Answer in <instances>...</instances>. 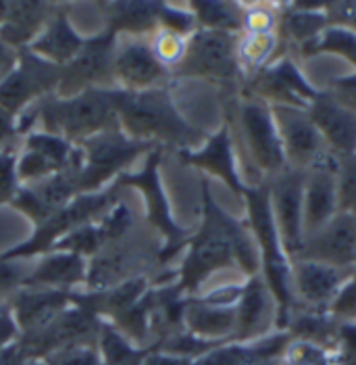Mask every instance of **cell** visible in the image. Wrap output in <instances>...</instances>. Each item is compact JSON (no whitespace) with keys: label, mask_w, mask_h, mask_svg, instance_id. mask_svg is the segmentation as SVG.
<instances>
[{"label":"cell","mask_w":356,"mask_h":365,"mask_svg":"<svg viewBox=\"0 0 356 365\" xmlns=\"http://www.w3.org/2000/svg\"><path fill=\"white\" fill-rule=\"evenodd\" d=\"M227 269L246 278L261 274L258 249L250 227L223 211L202 182V225L188 240L177 288L182 294H194L211 276Z\"/></svg>","instance_id":"cell-1"},{"label":"cell","mask_w":356,"mask_h":365,"mask_svg":"<svg viewBox=\"0 0 356 365\" xmlns=\"http://www.w3.org/2000/svg\"><path fill=\"white\" fill-rule=\"evenodd\" d=\"M109 96L119 130L127 138L155 148L173 146L179 153L204 144V136L175 109L167 86L144 92L109 90Z\"/></svg>","instance_id":"cell-2"},{"label":"cell","mask_w":356,"mask_h":365,"mask_svg":"<svg viewBox=\"0 0 356 365\" xmlns=\"http://www.w3.org/2000/svg\"><path fill=\"white\" fill-rule=\"evenodd\" d=\"M244 200L248 209V227L261 257V276L267 282L277 303V330H286L292 311L296 309L292 290V259L286 253L275 225L267 180L261 184H248Z\"/></svg>","instance_id":"cell-3"},{"label":"cell","mask_w":356,"mask_h":365,"mask_svg":"<svg viewBox=\"0 0 356 365\" xmlns=\"http://www.w3.org/2000/svg\"><path fill=\"white\" fill-rule=\"evenodd\" d=\"M29 115L19 132H28L33 121L42 123V132L55 134L71 144L119 128L109 90H85L75 96L48 94L29 107Z\"/></svg>","instance_id":"cell-4"},{"label":"cell","mask_w":356,"mask_h":365,"mask_svg":"<svg viewBox=\"0 0 356 365\" xmlns=\"http://www.w3.org/2000/svg\"><path fill=\"white\" fill-rule=\"evenodd\" d=\"M240 34L196 29L186 40V51L179 63L171 69L177 78H200L209 82H234L242 67L238 58Z\"/></svg>","instance_id":"cell-5"},{"label":"cell","mask_w":356,"mask_h":365,"mask_svg":"<svg viewBox=\"0 0 356 365\" xmlns=\"http://www.w3.org/2000/svg\"><path fill=\"white\" fill-rule=\"evenodd\" d=\"M236 115L242 132V144L252 168L258 173V180H271L283 169H288L281 138L269 105L250 96L238 105Z\"/></svg>","instance_id":"cell-6"},{"label":"cell","mask_w":356,"mask_h":365,"mask_svg":"<svg viewBox=\"0 0 356 365\" xmlns=\"http://www.w3.org/2000/svg\"><path fill=\"white\" fill-rule=\"evenodd\" d=\"M146 148L155 146L127 138L119 128L80 144V195L98 190L100 184L134 163L137 155Z\"/></svg>","instance_id":"cell-7"},{"label":"cell","mask_w":356,"mask_h":365,"mask_svg":"<svg viewBox=\"0 0 356 365\" xmlns=\"http://www.w3.org/2000/svg\"><path fill=\"white\" fill-rule=\"evenodd\" d=\"M112 53L115 34L103 31L88 38L82 51L61 67L56 96H75L85 90H115Z\"/></svg>","instance_id":"cell-8"},{"label":"cell","mask_w":356,"mask_h":365,"mask_svg":"<svg viewBox=\"0 0 356 365\" xmlns=\"http://www.w3.org/2000/svg\"><path fill=\"white\" fill-rule=\"evenodd\" d=\"M171 78L169 67L155 55L150 40L134 36H115L112 53V82L115 90L144 92L163 88Z\"/></svg>","instance_id":"cell-9"},{"label":"cell","mask_w":356,"mask_h":365,"mask_svg":"<svg viewBox=\"0 0 356 365\" xmlns=\"http://www.w3.org/2000/svg\"><path fill=\"white\" fill-rule=\"evenodd\" d=\"M61 80V67L42 61L29 51L19 53L17 67L0 84V109L15 119L40 98L55 94Z\"/></svg>","instance_id":"cell-10"},{"label":"cell","mask_w":356,"mask_h":365,"mask_svg":"<svg viewBox=\"0 0 356 365\" xmlns=\"http://www.w3.org/2000/svg\"><path fill=\"white\" fill-rule=\"evenodd\" d=\"M269 109L273 113L288 168L308 171L331 153L306 109L288 105H269Z\"/></svg>","instance_id":"cell-11"},{"label":"cell","mask_w":356,"mask_h":365,"mask_svg":"<svg viewBox=\"0 0 356 365\" xmlns=\"http://www.w3.org/2000/svg\"><path fill=\"white\" fill-rule=\"evenodd\" d=\"M109 195H80L75 197L69 205H65L63 209L55 211L48 220H44L38 225L36 234L31 236L26 245H21L15 251H9L2 255L4 259H26L31 255L48 251V247L53 249L58 240H63L65 236H69L71 232L80 230L82 225L94 222V217H98L100 213H105V209L109 207Z\"/></svg>","instance_id":"cell-12"},{"label":"cell","mask_w":356,"mask_h":365,"mask_svg":"<svg viewBox=\"0 0 356 365\" xmlns=\"http://www.w3.org/2000/svg\"><path fill=\"white\" fill-rule=\"evenodd\" d=\"M267 184L277 232L286 253L294 261L304 247V171L283 169Z\"/></svg>","instance_id":"cell-13"},{"label":"cell","mask_w":356,"mask_h":365,"mask_svg":"<svg viewBox=\"0 0 356 365\" xmlns=\"http://www.w3.org/2000/svg\"><path fill=\"white\" fill-rule=\"evenodd\" d=\"M248 88L254 98L267 105H288L306 109L321 90L302 76L292 56H277L267 67L250 76Z\"/></svg>","instance_id":"cell-14"},{"label":"cell","mask_w":356,"mask_h":365,"mask_svg":"<svg viewBox=\"0 0 356 365\" xmlns=\"http://www.w3.org/2000/svg\"><path fill=\"white\" fill-rule=\"evenodd\" d=\"M355 269L333 267L328 263L296 259L292 261V290L296 307L313 311H329Z\"/></svg>","instance_id":"cell-15"},{"label":"cell","mask_w":356,"mask_h":365,"mask_svg":"<svg viewBox=\"0 0 356 365\" xmlns=\"http://www.w3.org/2000/svg\"><path fill=\"white\" fill-rule=\"evenodd\" d=\"M159 159H161V150L155 148L148 155L142 171H137L134 175H123L119 182L136 186V188L142 190V195L146 197L148 220H150V224L155 225V230H159L164 236V249L161 259H167L169 255L177 251V247L186 245L190 240V236H188L186 230H182L171 217L169 202L164 198L163 186H161V180H159Z\"/></svg>","instance_id":"cell-16"},{"label":"cell","mask_w":356,"mask_h":365,"mask_svg":"<svg viewBox=\"0 0 356 365\" xmlns=\"http://www.w3.org/2000/svg\"><path fill=\"white\" fill-rule=\"evenodd\" d=\"M80 157V148L48 132H29L21 157L17 159V178L21 184H36L65 171Z\"/></svg>","instance_id":"cell-17"},{"label":"cell","mask_w":356,"mask_h":365,"mask_svg":"<svg viewBox=\"0 0 356 365\" xmlns=\"http://www.w3.org/2000/svg\"><path fill=\"white\" fill-rule=\"evenodd\" d=\"M337 165L340 159L329 153L317 165L304 171V240L340 213Z\"/></svg>","instance_id":"cell-18"},{"label":"cell","mask_w":356,"mask_h":365,"mask_svg":"<svg viewBox=\"0 0 356 365\" xmlns=\"http://www.w3.org/2000/svg\"><path fill=\"white\" fill-rule=\"evenodd\" d=\"M298 259L319 261L333 267L356 269V222L352 215L337 213L319 232L304 240ZM296 261V259H294Z\"/></svg>","instance_id":"cell-19"},{"label":"cell","mask_w":356,"mask_h":365,"mask_svg":"<svg viewBox=\"0 0 356 365\" xmlns=\"http://www.w3.org/2000/svg\"><path fill=\"white\" fill-rule=\"evenodd\" d=\"M236 313H238V326H236L238 342L256 340L277 332V303L261 274H254L244 280Z\"/></svg>","instance_id":"cell-20"},{"label":"cell","mask_w":356,"mask_h":365,"mask_svg":"<svg viewBox=\"0 0 356 365\" xmlns=\"http://www.w3.org/2000/svg\"><path fill=\"white\" fill-rule=\"evenodd\" d=\"M313 123L321 132L328 148L337 159L356 157V113L346 109L337 101H333L328 92H319V96L306 107Z\"/></svg>","instance_id":"cell-21"},{"label":"cell","mask_w":356,"mask_h":365,"mask_svg":"<svg viewBox=\"0 0 356 365\" xmlns=\"http://www.w3.org/2000/svg\"><path fill=\"white\" fill-rule=\"evenodd\" d=\"M179 155L188 165H194L200 171H206V173L219 178L223 184H227V188L231 192H236L238 197H244L248 184L238 169L236 153H234V136H231L229 123H225L215 136L204 140L200 148L184 150Z\"/></svg>","instance_id":"cell-22"},{"label":"cell","mask_w":356,"mask_h":365,"mask_svg":"<svg viewBox=\"0 0 356 365\" xmlns=\"http://www.w3.org/2000/svg\"><path fill=\"white\" fill-rule=\"evenodd\" d=\"M9 305L19 336H29L46 328L63 311L69 309L73 305V294L44 288H19L11 297Z\"/></svg>","instance_id":"cell-23"},{"label":"cell","mask_w":356,"mask_h":365,"mask_svg":"<svg viewBox=\"0 0 356 365\" xmlns=\"http://www.w3.org/2000/svg\"><path fill=\"white\" fill-rule=\"evenodd\" d=\"M292 336L286 330H277L273 334H267L248 342H223L206 351L204 355L196 357L190 365H265L277 361L283 349Z\"/></svg>","instance_id":"cell-24"},{"label":"cell","mask_w":356,"mask_h":365,"mask_svg":"<svg viewBox=\"0 0 356 365\" xmlns=\"http://www.w3.org/2000/svg\"><path fill=\"white\" fill-rule=\"evenodd\" d=\"M238 305V303H236ZM236 305H223L209 299H190L184 307V330L211 344L236 340Z\"/></svg>","instance_id":"cell-25"},{"label":"cell","mask_w":356,"mask_h":365,"mask_svg":"<svg viewBox=\"0 0 356 365\" xmlns=\"http://www.w3.org/2000/svg\"><path fill=\"white\" fill-rule=\"evenodd\" d=\"M88 280L85 257L69 251H55L46 255L23 282V288H44L71 292L73 286Z\"/></svg>","instance_id":"cell-26"},{"label":"cell","mask_w":356,"mask_h":365,"mask_svg":"<svg viewBox=\"0 0 356 365\" xmlns=\"http://www.w3.org/2000/svg\"><path fill=\"white\" fill-rule=\"evenodd\" d=\"M56 4L51 2H11L9 15L0 26V38L15 51H26L53 19Z\"/></svg>","instance_id":"cell-27"},{"label":"cell","mask_w":356,"mask_h":365,"mask_svg":"<svg viewBox=\"0 0 356 365\" xmlns=\"http://www.w3.org/2000/svg\"><path fill=\"white\" fill-rule=\"evenodd\" d=\"M88 38H82L75 28L69 24L67 15L55 13L53 19L46 24V28L38 34V38L29 44L26 51L31 55L40 56L46 63H53L56 67H65L73 56L83 48Z\"/></svg>","instance_id":"cell-28"},{"label":"cell","mask_w":356,"mask_h":365,"mask_svg":"<svg viewBox=\"0 0 356 365\" xmlns=\"http://www.w3.org/2000/svg\"><path fill=\"white\" fill-rule=\"evenodd\" d=\"M109 28L115 36H134L146 38L159 29L161 2H109Z\"/></svg>","instance_id":"cell-29"},{"label":"cell","mask_w":356,"mask_h":365,"mask_svg":"<svg viewBox=\"0 0 356 365\" xmlns=\"http://www.w3.org/2000/svg\"><path fill=\"white\" fill-rule=\"evenodd\" d=\"M283 13L279 11V24L277 36L279 40L286 38L288 42H294L298 48L315 40L323 29L328 28V15L323 4L321 6H308V4H283Z\"/></svg>","instance_id":"cell-30"},{"label":"cell","mask_w":356,"mask_h":365,"mask_svg":"<svg viewBox=\"0 0 356 365\" xmlns=\"http://www.w3.org/2000/svg\"><path fill=\"white\" fill-rule=\"evenodd\" d=\"M196 26L200 29L242 34L244 31V4L238 2H190Z\"/></svg>","instance_id":"cell-31"},{"label":"cell","mask_w":356,"mask_h":365,"mask_svg":"<svg viewBox=\"0 0 356 365\" xmlns=\"http://www.w3.org/2000/svg\"><path fill=\"white\" fill-rule=\"evenodd\" d=\"M96 346L103 365H142L152 351L148 346H137L110 324H100Z\"/></svg>","instance_id":"cell-32"},{"label":"cell","mask_w":356,"mask_h":365,"mask_svg":"<svg viewBox=\"0 0 356 365\" xmlns=\"http://www.w3.org/2000/svg\"><path fill=\"white\" fill-rule=\"evenodd\" d=\"M300 51L304 56L335 55L356 67V31L342 26H328Z\"/></svg>","instance_id":"cell-33"},{"label":"cell","mask_w":356,"mask_h":365,"mask_svg":"<svg viewBox=\"0 0 356 365\" xmlns=\"http://www.w3.org/2000/svg\"><path fill=\"white\" fill-rule=\"evenodd\" d=\"M279 46L277 31L271 34H240L238 42V58L242 67V76H254L263 67H267L275 58Z\"/></svg>","instance_id":"cell-34"},{"label":"cell","mask_w":356,"mask_h":365,"mask_svg":"<svg viewBox=\"0 0 356 365\" xmlns=\"http://www.w3.org/2000/svg\"><path fill=\"white\" fill-rule=\"evenodd\" d=\"M277 365H335V353L323 344L292 338L279 355Z\"/></svg>","instance_id":"cell-35"},{"label":"cell","mask_w":356,"mask_h":365,"mask_svg":"<svg viewBox=\"0 0 356 365\" xmlns=\"http://www.w3.org/2000/svg\"><path fill=\"white\" fill-rule=\"evenodd\" d=\"M335 180H337V207H340V213L356 217V157L340 159Z\"/></svg>","instance_id":"cell-36"},{"label":"cell","mask_w":356,"mask_h":365,"mask_svg":"<svg viewBox=\"0 0 356 365\" xmlns=\"http://www.w3.org/2000/svg\"><path fill=\"white\" fill-rule=\"evenodd\" d=\"M281 4H244V31L242 34H271L277 31Z\"/></svg>","instance_id":"cell-37"},{"label":"cell","mask_w":356,"mask_h":365,"mask_svg":"<svg viewBox=\"0 0 356 365\" xmlns=\"http://www.w3.org/2000/svg\"><path fill=\"white\" fill-rule=\"evenodd\" d=\"M48 365H103L96 340L94 342H82L67 346L63 351H56L44 359Z\"/></svg>","instance_id":"cell-38"},{"label":"cell","mask_w":356,"mask_h":365,"mask_svg":"<svg viewBox=\"0 0 356 365\" xmlns=\"http://www.w3.org/2000/svg\"><path fill=\"white\" fill-rule=\"evenodd\" d=\"M335 365H356V322L344 319L337 322L333 338Z\"/></svg>","instance_id":"cell-39"},{"label":"cell","mask_w":356,"mask_h":365,"mask_svg":"<svg viewBox=\"0 0 356 365\" xmlns=\"http://www.w3.org/2000/svg\"><path fill=\"white\" fill-rule=\"evenodd\" d=\"M19 178H17V153L13 146H6L0 153V202L13 200L19 192Z\"/></svg>","instance_id":"cell-40"},{"label":"cell","mask_w":356,"mask_h":365,"mask_svg":"<svg viewBox=\"0 0 356 365\" xmlns=\"http://www.w3.org/2000/svg\"><path fill=\"white\" fill-rule=\"evenodd\" d=\"M26 265L19 263V259H4L0 257V301L6 297H13L19 288H23V282L29 276Z\"/></svg>","instance_id":"cell-41"},{"label":"cell","mask_w":356,"mask_h":365,"mask_svg":"<svg viewBox=\"0 0 356 365\" xmlns=\"http://www.w3.org/2000/svg\"><path fill=\"white\" fill-rule=\"evenodd\" d=\"M323 92H328L333 101H337L346 109L356 113V71L350 76H340V78L329 80L328 88Z\"/></svg>","instance_id":"cell-42"},{"label":"cell","mask_w":356,"mask_h":365,"mask_svg":"<svg viewBox=\"0 0 356 365\" xmlns=\"http://www.w3.org/2000/svg\"><path fill=\"white\" fill-rule=\"evenodd\" d=\"M323 9L329 26H342L356 31V2H328Z\"/></svg>","instance_id":"cell-43"},{"label":"cell","mask_w":356,"mask_h":365,"mask_svg":"<svg viewBox=\"0 0 356 365\" xmlns=\"http://www.w3.org/2000/svg\"><path fill=\"white\" fill-rule=\"evenodd\" d=\"M19 340V330L13 317L9 301H0V349L11 346Z\"/></svg>","instance_id":"cell-44"},{"label":"cell","mask_w":356,"mask_h":365,"mask_svg":"<svg viewBox=\"0 0 356 365\" xmlns=\"http://www.w3.org/2000/svg\"><path fill=\"white\" fill-rule=\"evenodd\" d=\"M19 53H21V51H15L13 46H9V44L0 38V84H2V82L11 76V71L17 67Z\"/></svg>","instance_id":"cell-45"},{"label":"cell","mask_w":356,"mask_h":365,"mask_svg":"<svg viewBox=\"0 0 356 365\" xmlns=\"http://www.w3.org/2000/svg\"><path fill=\"white\" fill-rule=\"evenodd\" d=\"M15 134H17V119L11 113L0 109V153L6 146H11V140Z\"/></svg>","instance_id":"cell-46"},{"label":"cell","mask_w":356,"mask_h":365,"mask_svg":"<svg viewBox=\"0 0 356 365\" xmlns=\"http://www.w3.org/2000/svg\"><path fill=\"white\" fill-rule=\"evenodd\" d=\"M28 364V357L23 355L21 346H19V340L11 346H4L0 349V365H26Z\"/></svg>","instance_id":"cell-47"},{"label":"cell","mask_w":356,"mask_h":365,"mask_svg":"<svg viewBox=\"0 0 356 365\" xmlns=\"http://www.w3.org/2000/svg\"><path fill=\"white\" fill-rule=\"evenodd\" d=\"M9 9H11V2H6V0H0V26H2V21L6 19V15H9Z\"/></svg>","instance_id":"cell-48"},{"label":"cell","mask_w":356,"mask_h":365,"mask_svg":"<svg viewBox=\"0 0 356 365\" xmlns=\"http://www.w3.org/2000/svg\"><path fill=\"white\" fill-rule=\"evenodd\" d=\"M26 365H48L44 359H31V361H28Z\"/></svg>","instance_id":"cell-49"},{"label":"cell","mask_w":356,"mask_h":365,"mask_svg":"<svg viewBox=\"0 0 356 365\" xmlns=\"http://www.w3.org/2000/svg\"><path fill=\"white\" fill-rule=\"evenodd\" d=\"M265 365H277V361H271V364H265Z\"/></svg>","instance_id":"cell-50"},{"label":"cell","mask_w":356,"mask_h":365,"mask_svg":"<svg viewBox=\"0 0 356 365\" xmlns=\"http://www.w3.org/2000/svg\"><path fill=\"white\" fill-rule=\"evenodd\" d=\"M355 222H356V217H355Z\"/></svg>","instance_id":"cell-51"}]
</instances>
